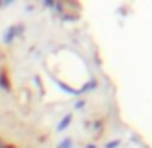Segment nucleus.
Masks as SVG:
<instances>
[{"instance_id":"f257e3e1","label":"nucleus","mask_w":152,"mask_h":148,"mask_svg":"<svg viewBox=\"0 0 152 148\" xmlns=\"http://www.w3.org/2000/svg\"><path fill=\"white\" fill-rule=\"evenodd\" d=\"M0 87H4L6 90H10V83H8V77L4 73H0Z\"/></svg>"},{"instance_id":"f03ea898","label":"nucleus","mask_w":152,"mask_h":148,"mask_svg":"<svg viewBox=\"0 0 152 148\" xmlns=\"http://www.w3.org/2000/svg\"><path fill=\"white\" fill-rule=\"evenodd\" d=\"M0 148H14V146H10V144H6L4 141H0Z\"/></svg>"}]
</instances>
